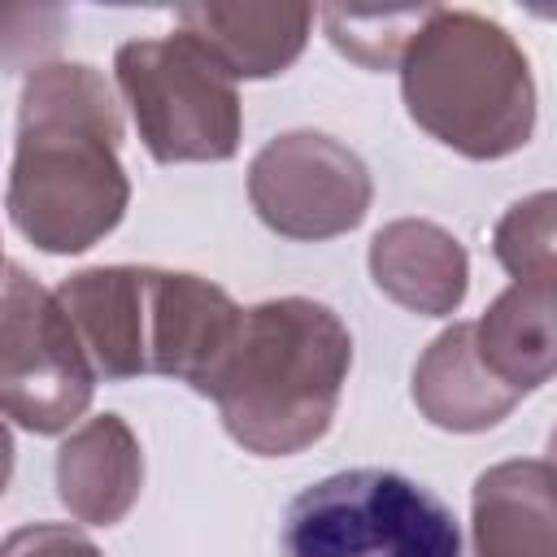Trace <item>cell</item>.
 <instances>
[{
	"instance_id": "obj_1",
	"label": "cell",
	"mask_w": 557,
	"mask_h": 557,
	"mask_svg": "<svg viewBox=\"0 0 557 557\" xmlns=\"http://www.w3.org/2000/svg\"><path fill=\"white\" fill-rule=\"evenodd\" d=\"M117 144L122 113L96 65H35L17 96V144L4 187L9 222L57 257L100 244L131 205Z\"/></svg>"
},
{
	"instance_id": "obj_2",
	"label": "cell",
	"mask_w": 557,
	"mask_h": 557,
	"mask_svg": "<svg viewBox=\"0 0 557 557\" xmlns=\"http://www.w3.org/2000/svg\"><path fill=\"white\" fill-rule=\"evenodd\" d=\"M57 300L96 379L165 374L200 396H209L244 318L226 287L157 265L78 270L61 278Z\"/></svg>"
},
{
	"instance_id": "obj_3",
	"label": "cell",
	"mask_w": 557,
	"mask_h": 557,
	"mask_svg": "<svg viewBox=\"0 0 557 557\" xmlns=\"http://www.w3.org/2000/svg\"><path fill=\"white\" fill-rule=\"evenodd\" d=\"M352 370V335L309 296L244 309L235 344L209 387L226 435L257 457H292L318 444Z\"/></svg>"
},
{
	"instance_id": "obj_4",
	"label": "cell",
	"mask_w": 557,
	"mask_h": 557,
	"mask_svg": "<svg viewBox=\"0 0 557 557\" xmlns=\"http://www.w3.org/2000/svg\"><path fill=\"white\" fill-rule=\"evenodd\" d=\"M396 70L409 117L444 148L470 161H500L531 144L535 78L500 22L435 4Z\"/></svg>"
},
{
	"instance_id": "obj_5",
	"label": "cell",
	"mask_w": 557,
	"mask_h": 557,
	"mask_svg": "<svg viewBox=\"0 0 557 557\" xmlns=\"http://www.w3.org/2000/svg\"><path fill=\"white\" fill-rule=\"evenodd\" d=\"M283 557H461L453 509L400 470L357 466L309 483L283 518Z\"/></svg>"
},
{
	"instance_id": "obj_6",
	"label": "cell",
	"mask_w": 557,
	"mask_h": 557,
	"mask_svg": "<svg viewBox=\"0 0 557 557\" xmlns=\"http://www.w3.org/2000/svg\"><path fill=\"white\" fill-rule=\"evenodd\" d=\"M113 78L152 161H231L239 152L244 104L235 78L183 30L122 44Z\"/></svg>"
},
{
	"instance_id": "obj_7",
	"label": "cell",
	"mask_w": 557,
	"mask_h": 557,
	"mask_svg": "<svg viewBox=\"0 0 557 557\" xmlns=\"http://www.w3.org/2000/svg\"><path fill=\"white\" fill-rule=\"evenodd\" d=\"M91 392L96 370L57 292L0 261V413L35 435H61L87 413Z\"/></svg>"
},
{
	"instance_id": "obj_8",
	"label": "cell",
	"mask_w": 557,
	"mask_h": 557,
	"mask_svg": "<svg viewBox=\"0 0 557 557\" xmlns=\"http://www.w3.org/2000/svg\"><path fill=\"white\" fill-rule=\"evenodd\" d=\"M248 200L274 235L313 244L361 226L374 183L348 144L322 131H287L252 157Z\"/></svg>"
},
{
	"instance_id": "obj_9",
	"label": "cell",
	"mask_w": 557,
	"mask_h": 557,
	"mask_svg": "<svg viewBox=\"0 0 557 557\" xmlns=\"http://www.w3.org/2000/svg\"><path fill=\"white\" fill-rule=\"evenodd\" d=\"M474 557H557V470L544 457L496 461L470 492Z\"/></svg>"
},
{
	"instance_id": "obj_10",
	"label": "cell",
	"mask_w": 557,
	"mask_h": 557,
	"mask_svg": "<svg viewBox=\"0 0 557 557\" xmlns=\"http://www.w3.org/2000/svg\"><path fill=\"white\" fill-rule=\"evenodd\" d=\"M144 492V448L126 418L96 413L57 448V496L74 522L117 527Z\"/></svg>"
},
{
	"instance_id": "obj_11",
	"label": "cell",
	"mask_w": 557,
	"mask_h": 557,
	"mask_svg": "<svg viewBox=\"0 0 557 557\" xmlns=\"http://www.w3.org/2000/svg\"><path fill=\"white\" fill-rule=\"evenodd\" d=\"M374 287L409 313L448 318L466 300L470 257L453 231L426 218H396L370 239Z\"/></svg>"
},
{
	"instance_id": "obj_12",
	"label": "cell",
	"mask_w": 557,
	"mask_h": 557,
	"mask_svg": "<svg viewBox=\"0 0 557 557\" xmlns=\"http://www.w3.org/2000/svg\"><path fill=\"white\" fill-rule=\"evenodd\" d=\"M178 30L205 48L235 83L283 74L309 44V4H178Z\"/></svg>"
},
{
	"instance_id": "obj_13",
	"label": "cell",
	"mask_w": 557,
	"mask_h": 557,
	"mask_svg": "<svg viewBox=\"0 0 557 557\" xmlns=\"http://www.w3.org/2000/svg\"><path fill=\"white\" fill-rule=\"evenodd\" d=\"M413 405L418 413L453 435H474L487 431L496 422H505L513 413V405L522 400L518 392H509L487 361L474 348V322H453L448 331H440L418 366H413Z\"/></svg>"
},
{
	"instance_id": "obj_14",
	"label": "cell",
	"mask_w": 557,
	"mask_h": 557,
	"mask_svg": "<svg viewBox=\"0 0 557 557\" xmlns=\"http://www.w3.org/2000/svg\"><path fill=\"white\" fill-rule=\"evenodd\" d=\"M474 348L509 392H540L557 366L553 287L509 283L474 322Z\"/></svg>"
},
{
	"instance_id": "obj_15",
	"label": "cell",
	"mask_w": 557,
	"mask_h": 557,
	"mask_svg": "<svg viewBox=\"0 0 557 557\" xmlns=\"http://www.w3.org/2000/svg\"><path fill=\"white\" fill-rule=\"evenodd\" d=\"M435 4H392V9H344V4H326L322 9V26L326 39L357 61L361 70H396L400 52L409 48L413 30L431 17Z\"/></svg>"
},
{
	"instance_id": "obj_16",
	"label": "cell",
	"mask_w": 557,
	"mask_h": 557,
	"mask_svg": "<svg viewBox=\"0 0 557 557\" xmlns=\"http://www.w3.org/2000/svg\"><path fill=\"white\" fill-rule=\"evenodd\" d=\"M492 252L513 274V283L553 287V274H557V196L535 191V196L509 205L492 231Z\"/></svg>"
},
{
	"instance_id": "obj_17",
	"label": "cell",
	"mask_w": 557,
	"mask_h": 557,
	"mask_svg": "<svg viewBox=\"0 0 557 557\" xmlns=\"http://www.w3.org/2000/svg\"><path fill=\"white\" fill-rule=\"evenodd\" d=\"M65 13L48 4H0V61L39 57L61 39Z\"/></svg>"
},
{
	"instance_id": "obj_18",
	"label": "cell",
	"mask_w": 557,
	"mask_h": 557,
	"mask_svg": "<svg viewBox=\"0 0 557 557\" xmlns=\"http://www.w3.org/2000/svg\"><path fill=\"white\" fill-rule=\"evenodd\" d=\"M0 557H104L78 527L65 522H26L0 540Z\"/></svg>"
},
{
	"instance_id": "obj_19",
	"label": "cell",
	"mask_w": 557,
	"mask_h": 557,
	"mask_svg": "<svg viewBox=\"0 0 557 557\" xmlns=\"http://www.w3.org/2000/svg\"><path fill=\"white\" fill-rule=\"evenodd\" d=\"M9 479H13V435H9V426L0 418V496H4Z\"/></svg>"
},
{
	"instance_id": "obj_20",
	"label": "cell",
	"mask_w": 557,
	"mask_h": 557,
	"mask_svg": "<svg viewBox=\"0 0 557 557\" xmlns=\"http://www.w3.org/2000/svg\"><path fill=\"white\" fill-rule=\"evenodd\" d=\"M0 261H4V257H0Z\"/></svg>"
}]
</instances>
